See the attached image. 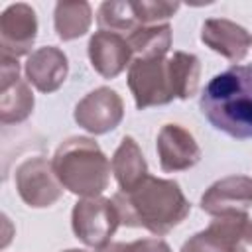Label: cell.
<instances>
[{
  "label": "cell",
  "instance_id": "cell-1",
  "mask_svg": "<svg viewBox=\"0 0 252 252\" xmlns=\"http://www.w3.org/2000/svg\"><path fill=\"white\" fill-rule=\"evenodd\" d=\"M201 75L199 57L175 51L169 57L132 59L128 87L140 110L169 104L173 98L187 100L197 93Z\"/></svg>",
  "mask_w": 252,
  "mask_h": 252
},
{
  "label": "cell",
  "instance_id": "cell-9",
  "mask_svg": "<svg viewBox=\"0 0 252 252\" xmlns=\"http://www.w3.org/2000/svg\"><path fill=\"white\" fill-rule=\"evenodd\" d=\"M252 207V177L228 175L215 181L201 197V209L211 217L248 215Z\"/></svg>",
  "mask_w": 252,
  "mask_h": 252
},
{
  "label": "cell",
  "instance_id": "cell-17",
  "mask_svg": "<svg viewBox=\"0 0 252 252\" xmlns=\"http://www.w3.org/2000/svg\"><path fill=\"white\" fill-rule=\"evenodd\" d=\"M93 22V10L89 2H57L53 12V24L59 39L71 41L85 35Z\"/></svg>",
  "mask_w": 252,
  "mask_h": 252
},
{
  "label": "cell",
  "instance_id": "cell-18",
  "mask_svg": "<svg viewBox=\"0 0 252 252\" xmlns=\"http://www.w3.org/2000/svg\"><path fill=\"white\" fill-rule=\"evenodd\" d=\"M134 59H154L165 57L171 47V26L156 24V26H140L126 37Z\"/></svg>",
  "mask_w": 252,
  "mask_h": 252
},
{
  "label": "cell",
  "instance_id": "cell-5",
  "mask_svg": "<svg viewBox=\"0 0 252 252\" xmlns=\"http://www.w3.org/2000/svg\"><path fill=\"white\" fill-rule=\"evenodd\" d=\"M118 224L120 217L112 199L85 197L75 203L71 213V226L75 236L94 250L110 244Z\"/></svg>",
  "mask_w": 252,
  "mask_h": 252
},
{
  "label": "cell",
  "instance_id": "cell-2",
  "mask_svg": "<svg viewBox=\"0 0 252 252\" xmlns=\"http://www.w3.org/2000/svg\"><path fill=\"white\" fill-rule=\"evenodd\" d=\"M120 224L146 228L158 236L167 234L185 220L191 211L181 187L173 179L146 175L134 189L118 191L112 197Z\"/></svg>",
  "mask_w": 252,
  "mask_h": 252
},
{
  "label": "cell",
  "instance_id": "cell-13",
  "mask_svg": "<svg viewBox=\"0 0 252 252\" xmlns=\"http://www.w3.org/2000/svg\"><path fill=\"white\" fill-rule=\"evenodd\" d=\"M201 41L224 59L238 63L246 57L252 45V35L236 22H230L226 18H211L205 20L201 28Z\"/></svg>",
  "mask_w": 252,
  "mask_h": 252
},
{
  "label": "cell",
  "instance_id": "cell-24",
  "mask_svg": "<svg viewBox=\"0 0 252 252\" xmlns=\"http://www.w3.org/2000/svg\"><path fill=\"white\" fill-rule=\"evenodd\" d=\"M63 252H87V250H81V248H69V250H63Z\"/></svg>",
  "mask_w": 252,
  "mask_h": 252
},
{
  "label": "cell",
  "instance_id": "cell-4",
  "mask_svg": "<svg viewBox=\"0 0 252 252\" xmlns=\"http://www.w3.org/2000/svg\"><path fill=\"white\" fill-rule=\"evenodd\" d=\"M53 169L61 185L79 197H98L110 181V161L87 136H71L53 154Z\"/></svg>",
  "mask_w": 252,
  "mask_h": 252
},
{
  "label": "cell",
  "instance_id": "cell-23",
  "mask_svg": "<svg viewBox=\"0 0 252 252\" xmlns=\"http://www.w3.org/2000/svg\"><path fill=\"white\" fill-rule=\"evenodd\" d=\"M122 250V242H110L102 248H96V252H120Z\"/></svg>",
  "mask_w": 252,
  "mask_h": 252
},
{
  "label": "cell",
  "instance_id": "cell-21",
  "mask_svg": "<svg viewBox=\"0 0 252 252\" xmlns=\"http://www.w3.org/2000/svg\"><path fill=\"white\" fill-rule=\"evenodd\" d=\"M120 252H171V248L161 238H140V240H134L128 244L122 242Z\"/></svg>",
  "mask_w": 252,
  "mask_h": 252
},
{
  "label": "cell",
  "instance_id": "cell-8",
  "mask_svg": "<svg viewBox=\"0 0 252 252\" xmlns=\"http://www.w3.org/2000/svg\"><path fill=\"white\" fill-rule=\"evenodd\" d=\"M0 122L16 124L24 122L33 110V93L20 77V63L14 57L0 55Z\"/></svg>",
  "mask_w": 252,
  "mask_h": 252
},
{
  "label": "cell",
  "instance_id": "cell-12",
  "mask_svg": "<svg viewBox=\"0 0 252 252\" xmlns=\"http://www.w3.org/2000/svg\"><path fill=\"white\" fill-rule=\"evenodd\" d=\"M87 51L93 69L104 79L118 77L126 67H130L134 55L124 35L104 30H98L91 35Z\"/></svg>",
  "mask_w": 252,
  "mask_h": 252
},
{
  "label": "cell",
  "instance_id": "cell-22",
  "mask_svg": "<svg viewBox=\"0 0 252 252\" xmlns=\"http://www.w3.org/2000/svg\"><path fill=\"white\" fill-rule=\"evenodd\" d=\"M234 252H252V220L248 219L236 238Z\"/></svg>",
  "mask_w": 252,
  "mask_h": 252
},
{
  "label": "cell",
  "instance_id": "cell-15",
  "mask_svg": "<svg viewBox=\"0 0 252 252\" xmlns=\"http://www.w3.org/2000/svg\"><path fill=\"white\" fill-rule=\"evenodd\" d=\"M246 220L248 215L215 217L205 230L185 240L179 252H234L236 238Z\"/></svg>",
  "mask_w": 252,
  "mask_h": 252
},
{
  "label": "cell",
  "instance_id": "cell-19",
  "mask_svg": "<svg viewBox=\"0 0 252 252\" xmlns=\"http://www.w3.org/2000/svg\"><path fill=\"white\" fill-rule=\"evenodd\" d=\"M96 24L104 32H112L118 35L128 37L132 32L140 28V22L134 14L132 2L124 0H112V2H102L96 12Z\"/></svg>",
  "mask_w": 252,
  "mask_h": 252
},
{
  "label": "cell",
  "instance_id": "cell-20",
  "mask_svg": "<svg viewBox=\"0 0 252 252\" xmlns=\"http://www.w3.org/2000/svg\"><path fill=\"white\" fill-rule=\"evenodd\" d=\"M132 8L140 26H156V24H165V20H169L179 10V2L142 0V2H132Z\"/></svg>",
  "mask_w": 252,
  "mask_h": 252
},
{
  "label": "cell",
  "instance_id": "cell-7",
  "mask_svg": "<svg viewBox=\"0 0 252 252\" xmlns=\"http://www.w3.org/2000/svg\"><path fill=\"white\" fill-rule=\"evenodd\" d=\"M124 118V102L110 87H98L75 106V122L91 134H106Z\"/></svg>",
  "mask_w": 252,
  "mask_h": 252
},
{
  "label": "cell",
  "instance_id": "cell-14",
  "mask_svg": "<svg viewBox=\"0 0 252 252\" xmlns=\"http://www.w3.org/2000/svg\"><path fill=\"white\" fill-rule=\"evenodd\" d=\"M24 71L26 81L32 83L39 93H53L65 83L69 73V61L59 47L45 45L37 47L28 55Z\"/></svg>",
  "mask_w": 252,
  "mask_h": 252
},
{
  "label": "cell",
  "instance_id": "cell-16",
  "mask_svg": "<svg viewBox=\"0 0 252 252\" xmlns=\"http://www.w3.org/2000/svg\"><path fill=\"white\" fill-rule=\"evenodd\" d=\"M110 167H112V173L116 177L120 191L134 189L148 175V163L144 159V154L138 142L132 136H124L120 140V146L116 148L112 156Z\"/></svg>",
  "mask_w": 252,
  "mask_h": 252
},
{
  "label": "cell",
  "instance_id": "cell-3",
  "mask_svg": "<svg viewBox=\"0 0 252 252\" xmlns=\"http://www.w3.org/2000/svg\"><path fill=\"white\" fill-rule=\"evenodd\" d=\"M199 108L230 138H252V65H232L215 75L201 93Z\"/></svg>",
  "mask_w": 252,
  "mask_h": 252
},
{
  "label": "cell",
  "instance_id": "cell-11",
  "mask_svg": "<svg viewBox=\"0 0 252 252\" xmlns=\"http://www.w3.org/2000/svg\"><path fill=\"white\" fill-rule=\"evenodd\" d=\"M158 158L159 167L167 173L185 171L199 163L201 148L195 142L193 134L185 130L181 124H165L158 132Z\"/></svg>",
  "mask_w": 252,
  "mask_h": 252
},
{
  "label": "cell",
  "instance_id": "cell-10",
  "mask_svg": "<svg viewBox=\"0 0 252 252\" xmlns=\"http://www.w3.org/2000/svg\"><path fill=\"white\" fill-rule=\"evenodd\" d=\"M37 37V16L26 2L10 4L0 16V47L4 57L28 55Z\"/></svg>",
  "mask_w": 252,
  "mask_h": 252
},
{
  "label": "cell",
  "instance_id": "cell-6",
  "mask_svg": "<svg viewBox=\"0 0 252 252\" xmlns=\"http://www.w3.org/2000/svg\"><path fill=\"white\" fill-rule=\"evenodd\" d=\"M14 183L20 199L33 209H45L57 203L63 195V185L55 175L53 163L43 156L24 159L14 173Z\"/></svg>",
  "mask_w": 252,
  "mask_h": 252
}]
</instances>
